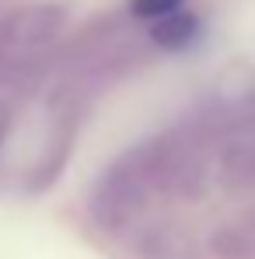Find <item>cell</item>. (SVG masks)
I'll return each instance as SVG.
<instances>
[{
  "label": "cell",
  "instance_id": "cell-1",
  "mask_svg": "<svg viewBox=\"0 0 255 259\" xmlns=\"http://www.w3.org/2000/svg\"><path fill=\"white\" fill-rule=\"evenodd\" d=\"M196 35V18L192 14H185V11H178V14H168V18H161L158 25H154V39L161 46H185L189 39Z\"/></svg>",
  "mask_w": 255,
  "mask_h": 259
},
{
  "label": "cell",
  "instance_id": "cell-2",
  "mask_svg": "<svg viewBox=\"0 0 255 259\" xmlns=\"http://www.w3.org/2000/svg\"><path fill=\"white\" fill-rule=\"evenodd\" d=\"M185 0H129V11L136 18H168V14H178Z\"/></svg>",
  "mask_w": 255,
  "mask_h": 259
}]
</instances>
